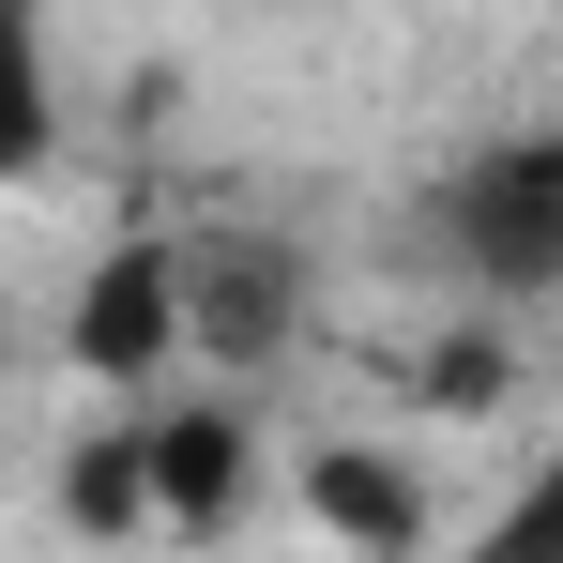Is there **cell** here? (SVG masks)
I'll use <instances>...</instances> for the list:
<instances>
[{"instance_id": "3957f363", "label": "cell", "mask_w": 563, "mask_h": 563, "mask_svg": "<svg viewBox=\"0 0 563 563\" xmlns=\"http://www.w3.org/2000/svg\"><path fill=\"white\" fill-rule=\"evenodd\" d=\"M289 244H260V229H213V244H184V351H213V366H260L289 335Z\"/></svg>"}, {"instance_id": "6da1fadb", "label": "cell", "mask_w": 563, "mask_h": 563, "mask_svg": "<svg viewBox=\"0 0 563 563\" xmlns=\"http://www.w3.org/2000/svg\"><path fill=\"white\" fill-rule=\"evenodd\" d=\"M427 213H442V244H457L472 289H503V305L563 289V122H518V137L457 153Z\"/></svg>"}, {"instance_id": "52a82bcc", "label": "cell", "mask_w": 563, "mask_h": 563, "mask_svg": "<svg viewBox=\"0 0 563 563\" xmlns=\"http://www.w3.org/2000/svg\"><path fill=\"white\" fill-rule=\"evenodd\" d=\"M62 518H77V533H137V518H153L137 427H122V442H77V472H62Z\"/></svg>"}, {"instance_id": "ba28073f", "label": "cell", "mask_w": 563, "mask_h": 563, "mask_svg": "<svg viewBox=\"0 0 563 563\" xmlns=\"http://www.w3.org/2000/svg\"><path fill=\"white\" fill-rule=\"evenodd\" d=\"M472 563H563V442L533 457V487L487 518V549H472Z\"/></svg>"}, {"instance_id": "7a4b0ae2", "label": "cell", "mask_w": 563, "mask_h": 563, "mask_svg": "<svg viewBox=\"0 0 563 563\" xmlns=\"http://www.w3.org/2000/svg\"><path fill=\"white\" fill-rule=\"evenodd\" d=\"M62 351L92 380H168V351H184V244L168 229H122L92 275H77V305H62Z\"/></svg>"}, {"instance_id": "5b68a950", "label": "cell", "mask_w": 563, "mask_h": 563, "mask_svg": "<svg viewBox=\"0 0 563 563\" xmlns=\"http://www.w3.org/2000/svg\"><path fill=\"white\" fill-rule=\"evenodd\" d=\"M62 168V31L46 0H0V184Z\"/></svg>"}, {"instance_id": "9c48e42d", "label": "cell", "mask_w": 563, "mask_h": 563, "mask_svg": "<svg viewBox=\"0 0 563 563\" xmlns=\"http://www.w3.org/2000/svg\"><path fill=\"white\" fill-rule=\"evenodd\" d=\"M0 335H15V320H0Z\"/></svg>"}, {"instance_id": "8992f818", "label": "cell", "mask_w": 563, "mask_h": 563, "mask_svg": "<svg viewBox=\"0 0 563 563\" xmlns=\"http://www.w3.org/2000/svg\"><path fill=\"white\" fill-rule=\"evenodd\" d=\"M305 503H320V533H351V549H411V533H427V487H411V457H380V442H320V457H305Z\"/></svg>"}, {"instance_id": "277c9868", "label": "cell", "mask_w": 563, "mask_h": 563, "mask_svg": "<svg viewBox=\"0 0 563 563\" xmlns=\"http://www.w3.org/2000/svg\"><path fill=\"white\" fill-rule=\"evenodd\" d=\"M137 472H153V518L168 533H229L260 503V427L244 411H153L137 427Z\"/></svg>"}]
</instances>
